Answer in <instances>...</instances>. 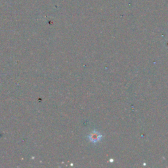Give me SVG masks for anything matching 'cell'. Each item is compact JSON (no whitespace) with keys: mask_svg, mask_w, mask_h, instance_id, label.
I'll return each mask as SVG.
<instances>
[{"mask_svg":"<svg viewBox=\"0 0 168 168\" xmlns=\"http://www.w3.org/2000/svg\"><path fill=\"white\" fill-rule=\"evenodd\" d=\"M102 135L97 131H93L88 135L89 140L93 143H97L102 139Z\"/></svg>","mask_w":168,"mask_h":168,"instance_id":"1","label":"cell"}]
</instances>
